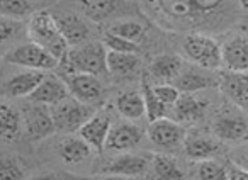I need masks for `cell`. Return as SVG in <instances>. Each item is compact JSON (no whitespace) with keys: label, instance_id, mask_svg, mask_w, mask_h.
Returning <instances> with one entry per match:
<instances>
[{"label":"cell","instance_id":"6da1fadb","mask_svg":"<svg viewBox=\"0 0 248 180\" xmlns=\"http://www.w3.org/2000/svg\"><path fill=\"white\" fill-rule=\"evenodd\" d=\"M26 32L29 36V41L41 46L49 55L55 56L58 61L68 51V45L60 32L55 15L45 9L32 12L31 17L28 19V24H26Z\"/></svg>","mask_w":248,"mask_h":180},{"label":"cell","instance_id":"7a4b0ae2","mask_svg":"<svg viewBox=\"0 0 248 180\" xmlns=\"http://www.w3.org/2000/svg\"><path fill=\"white\" fill-rule=\"evenodd\" d=\"M106 55L107 49L102 43H83L80 46L68 48L58 66L65 72V75L73 73H89V75L100 76L107 73L106 66Z\"/></svg>","mask_w":248,"mask_h":180},{"label":"cell","instance_id":"3957f363","mask_svg":"<svg viewBox=\"0 0 248 180\" xmlns=\"http://www.w3.org/2000/svg\"><path fill=\"white\" fill-rule=\"evenodd\" d=\"M182 49L186 56L196 66L204 70L223 68V53L221 45L214 38L202 32H190L184 36Z\"/></svg>","mask_w":248,"mask_h":180},{"label":"cell","instance_id":"277c9868","mask_svg":"<svg viewBox=\"0 0 248 180\" xmlns=\"http://www.w3.org/2000/svg\"><path fill=\"white\" fill-rule=\"evenodd\" d=\"M214 138L226 145H245L248 143V118L238 105L224 107L214 116L213 124Z\"/></svg>","mask_w":248,"mask_h":180},{"label":"cell","instance_id":"5b68a950","mask_svg":"<svg viewBox=\"0 0 248 180\" xmlns=\"http://www.w3.org/2000/svg\"><path fill=\"white\" fill-rule=\"evenodd\" d=\"M51 112L53 124H55L56 133H63V135H73L83 126V122L93 114L92 105L83 104V102L73 99L72 95L65 99V101L58 102L56 105L49 107Z\"/></svg>","mask_w":248,"mask_h":180},{"label":"cell","instance_id":"8992f818","mask_svg":"<svg viewBox=\"0 0 248 180\" xmlns=\"http://www.w3.org/2000/svg\"><path fill=\"white\" fill-rule=\"evenodd\" d=\"M4 60L11 65L21 66L26 70H38V72H49L58 66V60L49 55L46 49L38 46L36 43H22V45L12 48Z\"/></svg>","mask_w":248,"mask_h":180},{"label":"cell","instance_id":"52a82bcc","mask_svg":"<svg viewBox=\"0 0 248 180\" xmlns=\"http://www.w3.org/2000/svg\"><path fill=\"white\" fill-rule=\"evenodd\" d=\"M22 114V122H24V133L28 135L29 139L32 141H41V139L51 136L55 131V124H53L51 112L49 107L41 104H32L26 107Z\"/></svg>","mask_w":248,"mask_h":180},{"label":"cell","instance_id":"ba28073f","mask_svg":"<svg viewBox=\"0 0 248 180\" xmlns=\"http://www.w3.org/2000/svg\"><path fill=\"white\" fill-rule=\"evenodd\" d=\"M150 141L155 146L162 150H175L177 146L182 145L184 136H186V129L182 124L169 118L156 119L153 122H148V129H146Z\"/></svg>","mask_w":248,"mask_h":180},{"label":"cell","instance_id":"9c48e42d","mask_svg":"<svg viewBox=\"0 0 248 180\" xmlns=\"http://www.w3.org/2000/svg\"><path fill=\"white\" fill-rule=\"evenodd\" d=\"M112 118L106 111H95L78 129V136L95 151H102L106 146V139L112 128Z\"/></svg>","mask_w":248,"mask_h":180},{"label":"cell","instance_id":"30bf717a","mask_svg":"<svg viewBox=\"0 0 248 180\" xmlns=\"http://www.w3.org/2000/svg\"><path fill=\"white\" fill-rule=\"evenodd\" d=\"M223 68L226 72L248 73V34L236 32L221 45Z\"/></svg>","mask_w":248,"mask_h":180},{"label":"cell","instance_id":"8fae6325","mask_svg":"<svg viewBox=\"0 0 248 180\" xmlns=\"http://www.w3.org/2000/svg\"><path fill=\"white\" fill-rule=\"evenodd\" d=\"M143 131L133 122H117L112 124L106 139L104 150L110 153H128L141 143Z\"/></svg>","mask_w":248,"mask_h":180},{"label":"cell","instance_id":"7c38bea8","mask_svg":"<svg viewBox=\"0 0 248 180\" xmlns=\"http://www.w3.org/2000/svg\"><path fill=\"white\" fill-rule=\"evenodd\" d=\"M68 94L73 99L83 102V104H93L99 101L100 95L104 92V87L100 83L99 76L89 75V73H73V75H66L65 78Z\"/></svg>","mask_w":248,"mask_h":180},{"label":"cell","instance_id":"4fadbf2b","mask_svg":"<svg viewBox=\"0 0 248 180\" xmlns=\"http://www.w3.org/2000/svg\"><path fill=\"white\" fill-rule=\"evenodd\" d=\"M68 89L63 78H60L58 75L53 73H45L43 80L39 82V85L36 87V90L28 97L29 102L32 104H41L46 107L56 105L58 102L65 101L68 97Z\"/></svg>","mask_w":248,"mask_h":180},{"label":"cell","instance_id":"5bb4252c","mask_svg":"<svg viewBox=\"0 0 248 180\" xmlns=\"http://www.w3.org/2000/svg\"><path fill=\"white\" fill-rule=\"evenodd\" d=\"M207 101L197 94H180L177 102L172 105L173 121L179 124H194L206 116Z\"/></svg>","mask_w":248,"mask_h":180},{"label":"cell","instance_id":"9a60e30c","mask_svg":"<svg viewBox=\"0 0 248 180\" xmlns=\"http://www.w3.org/2000/svg\"><path fill=\"white\" fill-rule=\"evenodd\" d=\"M182 148L187 158L194 160H206L214 158L217 151H219V141L209 135H204L201 131L186 133L182 141Z\"/></svg>","mask_w":248,"mask_h":180},{"label":"cell","instance_id":"2e32d148","mask_svg":"<svg viewBox=\"0 0 248 180\" xmlns=\"http://www.w3.org/2000/svg\"><path fill=\"white\" fill-rule=\"evenodd\" d=\"M150 165H152V158L145 155H133V153H124V155L117 156L116 160L109 163L104 168L106 173H117V175H128V177H145L150 172Z\"/></svg>","mask_w":248,"mask_h":180},{"label":"cell","instance_id":"e0dca14e","mask_svg":"<svg viewBox=\"0 0 248 180\" xmlns=\"http://www.w3.org/2000/svg\"><path fill=\"white\" fill-rule=\"evenodd\" d=\"M153 4L170 22H184V26L199 24L192 0H153Z\"/></svg>","mask_w":248,"mask_h":180},{"label":"cell","instance_id":"ac0fdd59","mask_svg":"<svg viewBox=\"0 0 248 180\" xmlns=\"http://www.w3.org/2000/svg\"><path fill=\"white\" fill-rule=\"evenodd\" d=\"M55 21L58 24V29L62 36L65 38L68 48L80 46L87 43V38L90 36L89 24L77 14H60L55 15Z\"/></svg>","mask_w":248,"mask_h":180},{"label":"cell","instance_id":"d6986e66","mask_svg":"<svg viewBox=\"0 0 248 180\" xmlns=\"http://www.w3.org/2000/svg\"><path fill=\"white\" fill-rule=\"evenodd\" d=\"M221 90L238 107H248V73L226 72L221 75Z\"/></svg>","mask_w":248,"mask_h":180},{"label":"cell","instance_id":"ffe728a7","mask_svg":"<svg viewBox=\"0 0 248 180\" xmlns=\"http://www.w3.org/2000/svg\"><path fill=\"white\" fill-rule=\"evenodd\" d=\"M46 72H38V70H24L21 73H16L14 76L7 80L4 83V92L9 97L21 99L29 95L36 90V87L39 85V82L43 80Z\"/></svg>","mask_w":248,"mask_h":180},{"label":"cell","instance_id":"44dd1931","mask_svg":"<svg viewBox=\"0 0 248 180\" xmlns=\"http://www.w3.org/2000/svg\"><path fill=\"white\" fill-rule=\"evenodd\" d=\"M184 68L182 56L173 53H162L150 63V73L162 83H172Z\"/></svg>","mask_w":248,"mask_h":180},{"label":"cell","instance_id":"7402d4cb","mask_svg":"<svg viewBox=\"0 0 248 180\" xmlns=\"http://www.w3.org/2000/svg\"><path fill=\"white\" fill-rule=\"evenodd\" d=\"M24 133L22 114L17 107L2 102L0 104V139L4 141H16Z\"/></svg>","mask_w":248,"mask_h":180},{"label":"cell","instance_id":"603a6c76","mask_svg":"<svg viewBox=\"0 0 248 180\" xmlns=\"http://www.w3.org/2000/svg\"><path fill=\"white\" fill-rule=\"evenodd\" d=\"M92 153V148L80 138L78 135H66L65 138L60 141L58 146V155L66 165H78L83 163Z\"/></svg>","mask_w":248,"mask_h":180},{"label":"cell","instance_id":"cb8c5ba5","mask_svg":"<svg viewBox=\"0 0 248 180\" xmlns=\"http://www.w3.org/2000/svg\"><path fill=\"white\" fill-rule=\"evenodd\" d=\"M138 53H119V51H107L106 55V66L107 73L114 76H128L133 75L140 68Z\"/></svg>","mask_w":248,"mask_h":180},{"label":"cell","instance_id":"d4e9b609","mask_svg":"<svg viewBox=\"0 0 248 180\" xmlns=\"http://www.w3.org/2000/svg\"><path fill=\"white\" fill-rule=\"evenodd\" d=\"M116 111L123 116L126 121H136L145 116V101H143L141 92L138 90H128L116 97Z\"/></svg>","mask_w":248,"mask_h":180},{"label":"cell","instance_id":"484cf974","mask_svg":"<svg viewBox=\"0 0 248 180\" xmlns=\"http://www.w3.org/2000/svg\"><path fill=\"white\" fill-rule=\"evenodd\" d=\"M150 172H152L153 180H184L186 173L179 166V163L172 158V156L165 155V153H156L152 158V165H150Z\"/></svg>","mask_w":248,"mask_h":180},{"label":"cell","instance_id":"4316f807","mask_svg":"<svg viewBox=\"0 0 248 180\" xmlns=\"http://www.w3.org/2000/svg\"><path fill=\"white\" fill-rule=\"evenodd\" d=\"M83 15L90 22H102L121 9V0H78Z\"/></svg>","mask_w":248,"mask_h":180},{"label":"cell","instance_id":"83f0119b","mask_svg":"<svg viewBox=\"0 0 248 180\" xmlns=\"http://www.w3.org/2000/svg\"><path fill=\"white\" fill-rule=\"evenodd\" d=\"M173 85L177 87L180 94H197L201 90L207 89V87L214 85L213 80L207 78L204 73L197 72L196 68H187L179 73L175 80H173Z\"/></svg>","mask_w":248,"mask_h":180},{"label":"cell","instance_id":"f1b7e54d","mask_svg":"<svg viewBox=\"0 0 248 180\" xmlns=\"http://www.w3.org/2000/svg\"><path fill=\"white\" fill-rule=\"evenodd\" d=\"M228 166L216 158L197 160L192 165L194 180H226Z\"/></svg>","mask_w":248,"mask_h":180},{"label":"cell","instance_id":"f546056e","mask_svg":"<svg viewBox=\"0 0 248 180\" xmlns=\"http://www.w3.org/2000/svg\"><path fill=\"white\" fill-rule=\"evenodd\" d=\"M141 95H143V101H145V116H146V119H148V122L165 118L169 107H165V105L156 99L155 92H153V85L148 82L146 75H143V78H141Z\"/></svg>","mask_w":248,"mask_h":180},{"label":"cell","instance_id":"4dcf8cb0","mask_svg":"<svg viewBox=\"0 0 248 180\" xmlns=\"http://www.w3.org/2000/svg\"><path fill=\"white\" fill-rule=\"evenodd\" d=\"M34 11V4L31 0H0V15L12 21L29 19Z\"/></svg>","mask_w":248,"mask_h":180},{"label":"cell","instance_id":"1f68e13d","mask_svg":"<svg viewBox=\"0 0 248 180\" xmlns=\"http://www.w3.org/2000/svg\"><path fill=\"white\" fill-rule=\"evenodd\" d=\"M107 32H110V34H114V36H119V38L128 39V41L138 45V43L145 38L146 29L141 22L133 21V19H126V21H119V22H116V24H112Z\"/></svg>","mask_w":248,"mask_h":180},{"label":"cell","instance_id":"d6a6232c","mask_svg":"<svg viewBox=\"0 0 248 180\" xmlns=\"http://www.w3.org/2000/svg\"><path fill=\"white\" fill-rule=\"evenodd\" d=\"M102 46L107 51H119V53H140V46L128 39L114 36L110 32H106L102 38Z\"/></svg>","mask_w":248,"mask_h":180},{"label":"cell","instance_id":"836d02e7","mask_svg":"<svg viewBox=\"0 0 248 180\" xmlns=\"http://www.w3.org/2000/svg\"><path fill=\"white\" fill-rule=\"evenodd\" d=\"M21 21H12V19L2 17L0 15V48L12 43L19 34H21Z\"/></svg>","mask_w":248,"mask_h":180},{"label":"cell","instance_id":"e575fe53","mask_svg":"<svg viewBox=\"0 0 248 180\" xmlns=\"http://www.w3.org/2000/svg\"><path fill=\"white\" fill-rule=\"evenodd\" d=\"M0 180H24V168L17 160L2 158L0 160Z\"/></svg>","mask_w":248,"mask_h":180},{"label":"cell","instance_id":"d590c367","mask_svg":"<svg viewBox=\"0 0 248 180\" xmlns=\"http://www.w3.org/2000/svg\"><path fill=\"white\" fill-rule=\"evenodd\" d=\"M197 21H206L211 15L217 14L224 5V0H192Z\"/></svg>","mask_w":248,"mask_h":180},{"label":"cell","instance_id":"8d00e7d4","mask_svg":"<svg viewBox=\"0 0 248 180\" xmlns=\"http://www.w3.org/2000/svg\"><path fill=\"white\" fill-rule=\"evenodd\" d=\"M153 92H155L156 99L165 107H172L177 102V99L180 97V92L177 90V87L173 83H158V85H153Z\"/></svg>","mask_w":248,"mask_h":180},{"label":"cell","instance_id":"74e56055","mask_svg":"<svg viewBox=\"0 0 248 180\" xmlns=\"http://www.w3.org/2000/svg\"><path fill=\"white\" fill-rule=\"evenodd\" d=\"M231 163H234V165L248 170V145L247 143H245V145H240V148L233 153V156H231Z\"/></svg>","mask_w":248,"mask_h":180},{"label":"cell","instance_id":"f35d334b","mask_svg":"<svg viewBox=\"0 0 248 180\" xmlns=\"http://www.w3.org/2000/svg\"><path fill=\"white\" fill-rule=\"evenodd\" d=\"M226 180H248V170H245V168H241V166L231 163V165L228 166Z\"/></svg>","mask_w":248,"mask_h":180},{"label":"cell","instance_id":"ab89813d","mask_svg":"<svg viewBox=\"0 0 248 180\" xmlns=\"http://www.w3.org/2000/svg\"><path fill=\"white\" fill-rule=\"evenodd\" d=\"M99 180H141L138 177H128V175H117V173H106Z\"/></svg>","mask_w":248,"mask_h":180},{"label":"cell","instance_id":"60d3db41","mask_svg":"<svg viewBox=\"0 0 248 180\" xmlns=\"http://www.w3.org/2000/svg\"><path fill=\"white\" fill-rule=\"evenodd\" d=\"M31 180H62V177L55 175V173H46V175H38Z\"/></svg>","mask_w":248,"mask_h":180},{"label":"cell","instance_id":"b9f144b4","mask_svg":"<svg viewBox=\"0 0 248 180\" xmlns=\"http://www.w3.org/2000/svg\"><path fill=\"white\" fill-rule=\"evenodd\" d=\"M240 4H241V7H243L245 11H248V0H240Z\"/></svg>","mask_w":248,"mask_h":180}]
</instances>
